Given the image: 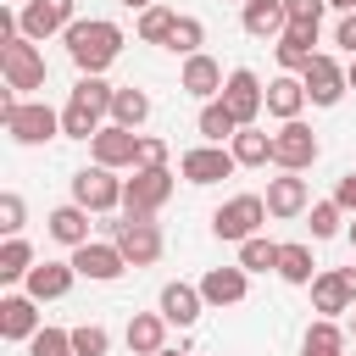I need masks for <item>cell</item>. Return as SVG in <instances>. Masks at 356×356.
I'll list each match as a JSON object with an SVG mask.
<instances>
[{
  "instance_id": "1",
  "label": "cell",
  "mask_w": 356,
  "mask_h": 356,
  "mask_svg": "<svg viewBox=\"0 0 356 356\" xmlns=\"http://www.w3.org/2000/svg\"><path fill=\"white\" fill-rule=\"evenodd\" d=\"M111 83L100 78V72H83L78 83H72V95H67V106H61V134L67 139H95L100 128H106V117H111Z\"/></svg>"
},
{
  "instance_id": "2",
  "label": "cell",
  "mask_w": 356,
  "mask_h": 356,
  "mask_svg": "<svg viewBox=\"0 0 356 356\" xmlns=\"http://www.w3.org/2000/svg\"><path fill=\"white\" fill-rule=\"evenodd\" d=\"M67 56H72V67L78 72H106L117 56H122V28L111 22V17H78L72 28H67Z\"/></svg>"
},
{
  "instance_id": "3",
  "label": "cell",
  "mask_w": 356,
  "mask_h": 356,
  "mask_svg": "<svg viewBox=\"0 0 356 356\" xmlns=\"http://www.w3.org/2000/svg\"><path fill=\"white\" fill-rule=\"evenodd\" d=\"M0 122L17 145H44L61 134V111H50L44 100H22L17 89H0Z\"/></svg>"
},
{
  "instance_id": "4",
  "label": "cell",
  "mask_w": 356,
  "mask_h": 356,
  "mask_svg": "<svg viewBox=\"0 0 356 356\" xmlns=\"http://www.w3.org/2000/svg\"><path fill=\"white\" fill-rule=\"evenodd\" d=\"M0 72H6V89H44V56L28 33H11L0 39Z\"/></svg>"
},
{
  "instance_id": "5",
  "label": "cell",
  "mask_w": 356,
  "mask_h": 356,
  "mask_svg": "<svg viewBox=\"0 0 356 356\" xmlns=\"http://www.w3.org/2000/svg\"><path fill=\"white\" fill-rule=\"evenodd\" d=\"M172 200V172L167 167H134V178H122V211L128 217H156Z\"/></svg>"
},
{
  "instance_id": "6",
  "label": "cell",
  "mask_w": 356,
  "mask_h": 356,
  "mask_svg": "<svg viewBox=\"0 0 356 356\" xmlns=\"http://www.w3.org/2000/svg\"><path fill=\"white\" fill-rule=\"evenodd\" d=\"M261 222H267V195H234L211 211V234L228 239V245H245Z\"/></svg>"
},
{
  "instance_id": "7",
  "label": "cell",
  "mask_w": 356,
  "mask_h": 356,
  "mask_svg": "<svg viewBox=\"0 0 356 356\" xmlns=\"http://www.w3.org/2000/svg\"><path fill=\"white\" fill-rule=\"evenodd\" d=\"M111 239H117V250L128 256V267L161 261V228H156L150 217H128V211H122V222H111Z\"/></svg>"
},
{
  "instance_id": "8",
  "label": "cell",
  "mask_w": 356,
  "mask_h": 356,
  "mask_svg": "<svg viewBox=\"0 0 356 356\" xmlns=\"http://www.w3.org/2000/svg\"><path fill=\"white\" fill-rule=\"evenodd\" d=\"M72 200L89 211H117L122 206V178H111V167H78L72 172Z\"/></svg>"
},
{
  "instance_id": "9",
  "label": "cell",
  "mask_w": 356,
  "mask_h": 356,
  "mask_svg": "<svg viewBox=\"0 0 356 356\" xmlns=\"http://www.w3.org/2000/svg\"><path fill=\"white\" fill-rule=\"evenodd\" d=\"M317 150H323V145H317V134H312L300 117L284 122V128L273 134V161H278L284 172H306V167L317 161Z\"/></svg>"
},
{
  "instance_id": "10",
  "label": "cell",
  "mask_w": 356,
  "mask_h": 356,
  "mask_svg": "<svg viewBox=\"0 0 356 356\" xmlns=\"http://www.w3.org/2000/svg\"><path fill=\"white\" fill-rule=\"evenodd\" d=\"M72 267H78V278H89V284H111V278L128 273V256L117 250V239H89V245L72 250Z\"/></svg>"
},
{
  "instance_id": "11",
  "label": "cell",
  "mask_w": 356,
  "mask_h": 356,
  "mask_svg": "<svg viewBox=\"0 0 356 356\" xmlns=\"http://www.w3.org/2000/svg\"><path fill=\"white\" fill-rule=\"evenodd\" d=\"M300 83H306V100L312 106H339L345 100V89H350V78H345V67L334 61V56H312V67L300 72Z\"/></svg>"
},
{
  "instance_id": "12",
  "label": "cell",
  "mask_w": 356,
  "mask_h": 356,
  "mask_svg": "<svg viewBox=\"0 0 356 356\" xmlns=\"http://www.w3.org/2000/svg\"><path fill=\"white\" fill-rule=\"evenodd\" d=\"M222 100H228V111L239 117V128H250V122L267 111V89H261V78H256L250 67H234V72H228Z\"/></svg>"
},
{
  "instance_id": "13",
  "label": "cell",
  "mask_w": 356,
  "mask_h": 356,
  "mask_svg": "<svg viewBox=\"0 0 356 356\" xmlns=\"http://www.w3.org/2000/svg\"><path fill=\"white\" fill-rule=\"evenodd\" d=\"M89 150H95V161L100 167H139V128H122V122H106L95 139H89Z\"/></svg>"
},
{
  "instance_id": "14",
  "label": "cell",
  "mask_w": 356,
  "mask_h": 356,
  "mask_svg": "<svg viewBox=\"0 0 356 356\" xmlns=\"http://www.w3.org/2000/svg\"><path fill=\"white\" fill-rule=\"evenodd\" d=\"M72 11H78V0H28L17 17H22V33L28 39H50V33H67L78 22Z\"/></svg>"
},
{
  "instance_id": "15",
  "label": "cell",
  "mask_w": 356,
  "mask_h": 356,
  "mask_svg": "<svg viewBox=\"0 0 356 356\" xmlns=\"http://www.w3.org/2000/svg\"><path fill=\"white\" fill-rule=\"evenodd\" d=\"M234 150H222V145H195V150H184V161H178V172L189 178V184H222V178H234Z\"/></svg>"
},
{
  "instance_id": "16",
  "label": "cell",
  "mask_w": 356,
  "mask_h": 356,
  "mask_svg": "<svg viewBox=\"0 0 356 356\" xmlns=\"http://www.w3.org/2000/svg\"><path fill=\"white\" fill-rule=\"evenodd\" d=\"M39 334V300L22 289V295H0V339L11 345H28Z\"/></svg>"
},
{
  "instance_id": "17",
  "label": "cell",
  "mask_w": 356,
  "mask_h": 356,
  "mask_svg": "<svg viewBox=\"0 0 356 356\" xmlns=\"http://www.w3.org/2000/svg\"><path fill=\"white\" fill-rule=\"evenodd\" d=\"M156 312H161L172 328H195V317L206 312V295H200V284H161Z\"/></svg>"
},
{
  "instance_id": "18",
  "label": "cell",
  "mask_w": 356,
  "mask_h": 356,
  "mask_svg": "<svg viewBox=\"0 0 356 356\" xmlns=\"http://www.w3.org/2000/svg\"><path fill=\"white\" fill-rule=\"evenodd\" d=\"M222 67L206 56V50H195V56H184V72H178V89L184 95H195V100H217L222 95Z\"/></svg>"
},
{
  "instance_id": "19",
  "label": "cell",
  "mask_w": 356,
  "mask_h": 356,
  "mask_svg": "<svg viewBox=\"0 0 356 356\" xmlns=\"http://www.w3.org/2000/svg\"><path fill=\"white\" fill-rule=\"evenodd\" d=\"M312 44H317V28H312V22H289V28L273 39L278 67H284V72H306V67H312V56H317Z\"/></svg>"
},
{
  "instance_id": "20",
  "label": "cell",
  "mask_w": 356,
  "mask_h": 356,
  "mask_svg": "<svg viewBox=\"0 0 356 356\" xmlns=\"http://www.w3.org/2000/svg\"><path fill=\"white\" fill-rule=\"evenodd\" d=\"M72 278H78L72 261H33L28 278H22V289H28L33 300H61V295L72 289Z\"/></svg>"
},
{
  "instance_id": "21",
  "label": "cell",
  "mask_w": 356,
  "mask_h": 356,
  "mask_svg": "<svg viewBox=\"0 0 356 356\" xmlns=\"http://www.w3.org/2000/svg\"><path fill=\"white\" fill-rule=\"evenodd\" d=\"M200 295H206V306H239L245 295H250V273L234 261V267H211L206 278H200Z\"/></svg>"
},
{
  "instance_id": "22",
  "label": "cell",
  "mask_w": 356,
  "mask_h": 356,
  "mask_svg": "<svg viewBox=\"0 0 356 356\" xmlns=\"http://www.w3.org/2000/svg\"><path fill=\"white\" fill-rule=\"evenodd\" d=\"M312 206V189L300 172H284V178H267V217H300Z\"/></svg>"
},
{
  "instance_id": "23",
  "label": "cell",
  "mask_w": 356,
  "mask_h": 356,
  "mask_svg": "<svg viewBox=\"0 0 356 356\" xmlns=\"http://www.w3.org/2000/svg\"><path fill=\"white\" fill-rule=\"evenodd\" d=\"M44 234H50L56 245H67V250H78V245H89V206H78V200H67V206H56V211L44 217Z\"/></svg>"
},
{
  "instance_id": "24",
  "label": "cell",
  "mask_w": 356,
  "mask_h": 356,
  "mask_svg": "<svg viewBox=\"0 0 356 356\" xmlns=\"http://www.w3.org/2000/svg\"><path fill=\"white\" fill-rule=\"evenodd\" d=\"M239 22H245L250 39H278L289 28V11H284V0H245L239 6Z\"/></svg>"
},
{
  "instance_id": "25",
  "label": "cell",
  "mask_w": 356,
  "mask_h": 356,
  "mask_svg": "<svg viewBox=\"0 0 356 356\" xmlns=\"http://www.w3.org/2000/svg\"><path fill=\"white\" fill-rule=\"evenodd\" d=\"M267 111H273L278 122H295V117L306 111V83H300V72H278V78L267 83Z\"/></svg>"
},
{
  "instance_id": "26",
  "label": "cell",
  "mask_w": 356,
  "mask_h": 356,
  "mask_svg": "<svg viewBox=\"0 0 356 356\" xmlns=\"http://www.w3.org/2000/svg\"><path fill=\"white\" fill-rule=\"evenodd\" d=\"M167 328H172V323H167L161 312H134L122 339H128V350H134V356H156V350L167 345Z\"/></svg>"
},
{
  "instance_id": "27",
  "label": "cell",
  "mask_w": 356,
  "mask_h": 356,
  "mask_svg": "<svg viewBox=\"0 0 356 356\" xmlns=\"http://www.w3.org/2000/svg\"><path fill=\"white\" fill-rule=\"evenodd\" d=\"M195 128H200V139H206V145H222V139H234V134H239V117H234V111H228V100L217 95V100H206V106H200Z\"/></svg>"
},
{
  "instance_id": "28",
  "label": "cell",
  "mask_w": 356,
  "mask_h": 356,
  "mask_svg": "<svg viewBox=\"0 0 356 356\" xmlns=\"http://www.w3.org/2000/svg\"><path fill=\"white\" fill-rule=\"evenodd\" d=\"M228 150H234L239 167H267V161H273V134H261V128L250 122V128H239V134L228 139Z\"/></svg>"
},
{
  "instance_id": "29",
  "label": "cell",
  "mask_w": 356,
  "mask_h": 356,
  "mask_svg": "<svg viewBox=\"0 0 356 356\" xmlns=\"http://www.w3.org/2000/svg\"><path fill=\"white\" fill-rule=\"evenodd\" d=\"M306 289H312V306H317L323 317H339V312H350V295H345V284H339V267H334V273H317Z\"/></svg>"
},
{
  "instance_id": "30",
  "label": "cell",
  "mask_w": 356,
  "mask_h": 356,
  "mask_svg": "<svg viewBox=\"0 0 356 356\" xmlns=\"http://www.w3.org/2000/svg\"><path fill=\"white\" fill-rule=\"evenodd\" d=\"M300 356H345V328L334 317H317L300 339Z\"/></svg>"
},
{
  "instance_id": "31",
  "label": "cell",
  "mask_w": 356,
  "mask_h": 356,
  "mask_svg": "<svg viewBox=\"0 0 356 356\" xmlns=\"http://www.w3.org/2000/svg\"><path fill=\"white\" fill-rule=\"evenodd\" d=\"M28 267H33V245L22 234H6V245H0V284H22Z\"/></svg>"
},
{
  "instance_id": "32",
  "label": "cell",
  "mask_w": 356,
  "mask_h": 356,
  "mask_svg": "<svg viewBox=\"0 0 356 356\" xmlns=\"http://www.w3.org/2000/svg\"><path fill=\"white\" fill-rule=\"evenodd\" d=\"M150 117V95L145 89H134V83H122L117 95H111V122H122V128H139Z\"/></svg>"
},
{
  "instance_id": "33",
  "label": "cell",
  "mask_w": 356,
  "mask_h": 356,
  "mask_svg": "<svg viewBox=\"0 0 356 356\" xmlns=\"http://www.w3.org/2000/svg\"><path fill=\"white\" fill-rule=\"evenodd\" d=\"M278 278H284V284H312V278H317L312 245H278Z\"/></svg>"
},
{
  "instance_id": "34",
  "label": "cell",
  "mask_w": 356,
  "mask_h": 356,
  "mask_svg": "<svg viewBox=\"0 0 356 356\" xmlns=\"http://www.w3.org/2000/svg\"><path fill=\"white\" fill-rule=\"evenodd\" d=\"M172 22H178V11L156 0V6H145V11H139V22H134V28H139V39H145V44H167V39H172Z\"/></svg>"
},
{
  "instance_id": "35",
  "label": "cell",
  "mask_w": 356,
  "mask_h": 356,
  "mask_svg": "<svg viewBox=\"0 0 356 356\" xmlns=\"http://www.w3.org/2000/svg\"><path fill=\"white\" fill-rule=\"evenodd\" d=\"M239 267H245V273H278V245L261 239V234H250V239L239 245Z\"/></svg>"
},
{
  "instance_id": "36",
  "label": "cell",
  "mask_w": 356,
  "mask_h": 356,
  "mask_svg": "<svg viewBox=\"0 0 356 356\" xmlns=\"http://www.w3.org/2000/svg\"><path fill=\"white\" fill-rule=\"evenodd\" d=\"M206 44V22L200 17H178L172 22V39H167V50H178V56H195Z\"/></svg>"
},
{
  "instance_id": "37",
  "label": "cell",
  "mask_w": 356,
  "mask_h": 356,
  "mask_svg": "<svg viewBox=\"0 0 356 356\" xmlns=\"http://www.w3.org/2000/svg\"><path fill=\"white\" fill-rule=\"evenodd\" d=\"M28 356H78L72 350V328H39L28 339Z\"/></svg>"
},
{
  "instance_id": "38",
  "label": "cell",
  "mask_w": 356,
  "mask_h": 356,
  "mask_svg": "<svg viewBox=\"0 0 356 356\" xmlns=\"http://www.w3.org/2000/svg\"><path fill=\"white\" fill-rule=\"evenodd\" d=\"M72 350H78V356H106V350H111V334H106L100 323H78V328H72Z\"/></svg>"
},
{
  "instance_id": "39",
  "label": "cell",
  "mask_w": 356,
  "mask_h": 356,
  "mask_svg": "<svg viewBox=\"0 0 356 356\" xmlns=\"http://www.w3.org/2000/svg\"><path fill=\"white\" fill-rule=\"evenodd\" d=\"M339 217H345L339 200H317V206H312V239H334V234H339Z\"/></svg>"
},
{
  "instance_id": "40",
  "label": "cell",
  "mask_w": 356,
  "mask_h": 356,
  "mask_svg": "<svg viewBox=\"0 0 356 356\" xmlns=\"http://www.w3.org/2000/svg\"><path fill=\"white\" fill-rule=\"evenodd\" d=\"M22 217H28L22 195H17V189H6V195H0V234H22Z\"/></svg>"
},
{
  "instance_id": "41",
  "label": "cell",
  "mask_w": 356,
  "mask_h": 356,
  "mask_svg": "<svg viewBox=\"0 0 356 356\" xmlns=\"http://www.w3.org/2000/svg\"><path fill=\"white\" fill-rule=\"evenodd\" d=\"M284 11H289V22H312V28H323L328 0H284Z\"/></svg>"
},
{
  "instance_id": "42",
  "label": "cell",
  "mask_w": 356,
  "mask_h": 356,
  "mask_svg": "<svg viewBox=\"0 0 356 356\" xmlns=\"http://www.w3.org/2000/svg\"><path fill=\"white\" fill-rule=\"evenodd\" d=\"M139 167H167V139L139 134Z\"/></svg>"
},
{
  "instance_id": "43",
  "label": "cell",
  "mask_w": 356,
  "mask_h": 356,
  "mask_svg": "<svg viewBox=\"0 0 356 356\" xmlns=\"http://www.w3.org/2000/svg\"><path fill=\"white\" fill-rule=\"evenodd\" d=\"M334 44H339L345 56H356V11H345V17H339V28H334Z\"/></svg>"
},
{
  "instance_id": "44",
  "label": "cell",
  "mask_w": 356,
  "mask_h": 356,
  "mask_svg": "<svg viewBox=\"0 0 356 356\" xmlns=\"http://www.w3.org/2000/svg\"><path fill=\"white\" fill-rule=\"evenodd\" d=\"M334 200H339V206H345V211L356 217V172H345V178L334 184Z\"/></svg>"
},
{
  "instance_id": "45",
  "label": "cell",
  "mask_w": 356,
  "mask_h": 356,
  "mask_svg": "<svg viewBox=\"0 0 356 356\" xmlns=\"http://www.w3.org/2000/svg\"><path fill=\"white\" fill-rule=\"evenodd\" d=\"M339 284H345V295H350V306H356V267H339Z\"/></svg>"
},
{
  "instance_id": "46",
  "label": "cell",
  "mask_w": 356,
  "mask_h": 356,
  "mask_svg": "<svg viewBox=\"0 0 356 356\" xmlns=\"http://www.w3.org/2000/svg\"><path fill=\"white\" fill-rule=\"evenodd\" d=\"M122 6H128V11H145V6H156V0H122Z\"/></svg>"
},
{
  "instance_id": "47",
  "label": "cell",
  "mask_w": 356,
  "mask_h": 356,
  "mask_svg": "<svg viewBox=\"0 0 356 356\" xmlns=\"http://www.w3.org/2000/svg\"><path fill=\"white\" fill-rule=\"evenodd\" d=\"M328 6H334V11H356V0H328Z\"/></svg>"
},
{
  "instance_id": "48",
  "label": "cell",
  "mask_w": 356,
  "mask_h": 356,
  "mask_svg": "<svg viewBox=\"0 0 356 356\" xmlns=\"http://www.w3.org/2000/svg\"><path fill=\"white\" fill-rule=\"evenodd\" d=\"M156 356H189V350H172V345H161V350H156Z\"/></svg>"
},
{
  "instance_id": "49",
  "label": "cell",
  "mask_w": 356,
  "mask_h": 356,
  "mask_svg": "<svg viewBox=\"0 0 356 356\" xmlns=\"http://www.w3.org/2000/svg\"><path fill=\"white\" fill-rule=\"evenodd\" d=\"M345 78H350V89H356V56H350V67H345Z\"/></svg>"
},
{
  "instance_id": "50",
  "label": "cell",
  "mask_w": 356,
  "mask_h": 356,
  "mask_svg": "<svg viewBox=\"0 0 356 356\" xmlns=\"http://www.w3.org/2000/svg\"><path fill=\"white\" fill-rule=\"evenodd\" d=\"M345 234H350V245H356V217H350V228H345Z\"/></svg>"
},
{
  "instance_id": "51",
  "label": "cell",
  "mask_w": 356,
  "mask_h": 356,
  "mask_svg": "<svg viewBox=\"0 0 356 356\" xmlns=\"http://www.w3.org/2000/svg\"><path fill=\"white\" fill-rule=\"evenodd\" d=\"M350 334H356V306H350Z\"/></svg>"
},
{
  "instance_id": "52",
  "label": "cell",
  "mask_w": 356,
  "mask_h": 356,
  "mask_svg": "<svg viewBox=\"0 0 356 356\" xmlns=\"http://www.w3.org/2000/svg\"><path fill=\"white\" fill-rule=\"evenodd\" d=\"M239 6H245V0H239Z\"/></svg>"
}]
</instances>
